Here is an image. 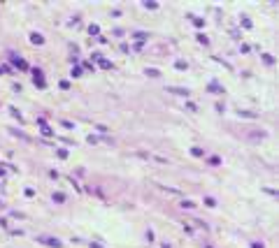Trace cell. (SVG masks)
I'll return each instance as SVG.
<instances>
[{"label":"cell","mask_w":279,"mask_h":248,"mask_svg":"<svg viewBox=\"0 0 279 248\" xmlns=\"http://www.w3.org/2000/svg\"><path fill=\"white\" fill-rule=\"evenodd\" d=\"M170 93H174V95H189V90L186 88H168Z\"/></svg>","instance_id":"1"}]
</instances>
